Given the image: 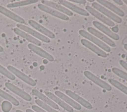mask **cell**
I'll return each mask as SVG.
<instances>
[{"label":"cell","mask_w":127,"mask_h":112,"mask_svg":"<svg viewBox=\"0 0 127 112\" xmlns=\"http://www.w3.org/2000/svg\"><path fill=\"white\" fill-rule=\"evenodd\" d=\"M123 1L127 5V0H124Z\"/></svg>","instance_id":"cell-39"},{"label":"cell","mask_w":127,"mask_h":112,"mask_svg":"<svg viewBox=\"0 0 127 112\" xmlns=\"http://www.w3.org/2000/svg\"><path fill=\"white\" fill-rule=\"evenodd\" d=\"M28 47L31 50L33 51L34 53L39 55L40 56L47 59L49 61L52 62L54 60V58L52 55H51L50 54L47 52L46 51L42 49L39 46L30 43L28 44Z\"/></svg>","instance_id":"cell-16"},{"label":"cell","mask_w":127,"mask_h":112,"mask_svg":"<svg viewBox=\"0 0 127 112\" xmlns=\"http://www.w3.org/2000/svg\"><path fill=\"white\" fill-rule=\"evenodd\" d=\"M38 1V0H22V1H17V2L9 3L7 5V7L8 8L17 7H19V6H24V5H27L35 3Z\"/></svg>","instance_id":"cell-23"},{"label":"cell","mask_w":127,"mask_h":112,"mask_svg":"<svg viewBox=\"0 0 127 112\" xmlns=\"http://www.w3.org/2000/svg\"><path fill=\"white\" fill-rule=\"evenodd\" d=\"M97 2L100 3L101 5H103L104 7L105 6V7L110 9L111 11L115 12L118 15L121 17L124 16V12L111 2L104 0H97Z\"/></svg>","instance_id":"cell-22"},{"label":"cell","mask_w":127,"mask_h":112,"mask_svg":"<svg viewBox=\"0 0 127 112\" xmlns=\"http://www.w3.org/2000/svg\"><path fill=\"white\" fill-rule=\"evenodd\" d=\"M69 1L80 4H84L86 2V0H70Z\"/></svg>","instance_id":"cell-32"},{"label":"cell","mask_w":127,"mask_h":112,"mask_svg":"<svg viewBox=\"0 0 127 112\" xmlns=\"http://www.w3.org/2000/svg\"><path fill=\"white\" fill-rule=\"evenodd\" d=\"M112 71L117 76L125 79L127 81V73H125L124 71L116 67L113 68L112 69Z\"/></svg>","instance_id":"cell-28"},{"label":"cell","mask_w":127,"mask_h":112,"mask_svg":"<svg viewBox=\"0 0 127 112\" xmlns=\"http://www.w3.org/2000/svg\"><path fill=\"white\" fill-rule=\"evenodd\" d=\"M65 93L70 97L72 98L73 100L79 103L80 104L82 105L85 108L88 109H92L93 107L91 105V104L84 99L83 98L80 97V96L78 95L76 93H74L73 92L69 90H65Z\"/></svg>","instance_id":"cell-18"},{"label":"cell","mask_w":127,"mask_h":112,"mask_svg":"<svg viewBox=\"0 0 127 112\" xmlns=\"http://www.w3.org/2000/svg\"><path fill=\"white\" fill-rule=\"evenodd\" d=\"M91 5L94 9H96L98 11L100 12L101 13L104 14L105 16H107L108 18L111 20H112L118 23H120L122 22V20L120 17H119L117 15L114 14L111 11L109 10L108 9H106L105 7L99 4L98 2H93L91 4Z\"/></svg>","instance_id":"cell-2"},{"label":"cell","mask_w":127,"mask_h":112,"mask_svg":"<svg viewBox=\"0 0 127 112\" xmlns=\"http://www.w3.org/2000/svg\"><path fill=\"white\" fill-rule=\"evenodd\" d=\"M28 23L31 26H32L33 28H34L35 29L38 31L42 34L45 35V36H46L47 37L51 38H54L55 37V35L53 32H52L47 28H45L44 26H42L37 22L32 19H30L28 20Z\"/></svg>","instance_id":"cell-14"},{"label":"cell","mask_w":127,"mask_h":112,"mask_svg":"<svg viewBox=\"0 0 127 112\" xmlns=\"http://www.w3.org/2000/svg\"><path fill=\"white\" fill-rule=\"evenodd\" d=\"M7 69L13 75H14L15 76H17V77L21 79L24 82H26L27 84L32 86H34L36 85V82L33 79H32L31 78L27 76L26 75L21 72L17 69L15 68V67L11 65H8L7 67Z\"/></svg>","instance_id":"cell-3"},{"label":"cell","mask_w":127,"mask_h":112,"mask_svg":"<svg viewBox=\"0 0 127 112\" xmlns=\"http://www.w3.org/2000/svg\"><path fill=\"white\" fill-rule=\"evenodd\" d=\"M41 2L43 4L45 5L48 7H50L52 8H53L56 10H58V11L60 12H63V14L66 15H68L70 16H71L73 15V13L70 11L69 9H67L64 6L58 4L56 2H54L51 1H49V0H41Z\"/></svg>","instance_id":"cell-8"},{"label":"cell","mask_w":127,"mask_h":112,"mask_svg":"<svg viewBox=\"0 0 127 112\" xmlns=\"http://www.w3.org/2000/svg\"><path fill=\"white\" fill-rule=\"evenodd\" d=\"M124 48L127 51V43H126V44H124Z\"/></svg>","instance_id":"cell-36"},{"label":"cell","mask_w":127,"mask_h":112,"mask_svg":"<svg viewBox=\"0 0 127 112\" xmlns=\"http://www.w3.org/2000/svg\"><path fill=\"white\" fill-rule=\"evenodd\" d=\"M0 13L19 24H23L25 23V20L23 18L1 5H0Z\"/></svg>","instance_id":"cell-20"},{"label":"cell","mask_w":127,"mask_h":112,"mask_svg":"<svg viewBox=\"0 0 127 112\" xmlns=\"http://www.w3.org/2000/svg\"><path fill=\"white\" fill-rule=\"evenodd\" d=\"M38 7L39 9L41 10L42 11H43L47 13H49V14L53 15L55 17H56L59 19L65 20V21H68L69 20V17L63 14V13H61L53 8H52L50 7H48L45 5L43 4L42 3H39L38 4Z\"/></svg>","instance_id":"cell-7"},{"label":"cell","mask_w":127,"mask_h":112,"mask_svg":"<svg viewBox=\"0 0 127 112\" xmlns=\"http://www.w3.org/2000/svg\"><path fill=\"white\" fill-rule=\"evenodd\" d=\"M80 41L83 46L87 47V48L94 52L98 56L103 58H106L107 57V54L105 51L102 50L101 48H99L95 45L93 44L92 42H90L89 41L86 40V39L83 38L81 39Z\"/></svg>","instance_id":"cell-13"},{"label":"cell","mask_w":127,"mask_h":112,"mask_svg":"<svg viewBox=\"0 0 127 112\" xmlns=\"http://www.w3.org/2000/svg\"><path fill=\"white\" fill-rule=\"evenodd\" d=\"M84 75L87 78H88L89 80H90L101 88L107 91H111L112 90V87L109 84H108L105 81L101 80L91 72L88 71H85L84 72Z\"/></svg>","instance_id":"cell-6"},{"label":"cell","mask_w":127,"mask_h":112,"mask_svg":"<svg viewBox=\"0 0 127 112\" xmlns=\"http://www.w3.org/2000/svg\"><path fill=\"white\" fill-rule=\"evenodd\" d=\"M92 24L96 28L100 30L101 32L112 39L115 40H118L120 39V36L118 34L113 32V31H111L109 28L100 22H98L97 21H93L92 22Z\"/></svg>","instance_id":"cell-10"},{"label":"cell","mask_w":127,"mask_h":112,"mask_svg":"<svg viewBox=\"0 0 127 112\" xmlns=\"http://www.w3.org/2000/svg\"><path fill=\"white\" fill-rule=\"evenodd\" d=\"M3 48L0 45V52H3Z\"/></svg>","instance_id":"cell-37"},{"label":"cell","mask_w":127,"mask_h":112,"mask_svg":"<svg viewBox=\"0 0 127 112\" xmlns=\"http://www.w3.org/2000/svg\"><path fill=\"white\" fill-rule=\"evenodd\" d=\"M12 108V104L7 101H3L1 104V109L3 112H9Z\"/></svg>","instance_id":"cell-29"},{"label":"cell","mask_w":127,"mask_h":112,"mask_svg":"<svg viewBox=\"0 0 127 112\" xmlns=\"http://www.w3.org/2000/svg\"><path fill=\"white\" fill-rule=\"evenodd\" d=\"M35 103L39 105L40 107L47 111L48 112H59L57 111H56L55 109L53 108L51 106H49L48 105L45 104V103L43 102L41 100L39 99H36L35 100Z\"/></svg>","instance_id":"cell-26"},{"label":"cell","mask_w":127,"mask_h":112,"mask_svg":"<svg viewBox=\"0 0 127 112\" xmlns=\"http://www.w3.org/2000/svg\"><path fill=\"white\" fill-rule=\"evenodd\" d=\"M55 93L57 97H59L64 102L67 103L68 104V105L72 106L75 109L77 110H80L81 109V106L79 104H78L76 102L74 101L73 99H71L68 96L65 95L64 93H62V92L57 90L55 92Z\"/></svg>","instance_id":"cell-19"},{"label":"cell","mask_w":127,"mask_h":112,"mask_svg":"<svg viewBox=\"0 0 127 112\" xmlns=\"http://www.w3.org/2000/svg\"><path fill=\"white\" fill-rule=\"evenodd\" d=\"M59 2L60 4L65 6V7L68 8L69 9H70L74 12L83 15L85 16H89V13L85 10L73 4L71 2H70L66 0H59Z\"/></svg>","instance_id":"cell-11"},{"label":"cell","mask_w":127,"mask_h":112,"mask_svg":"<svg viewBox=\"0 0 127 112\" xmlns=\"http://www.w3.org/2000/svg\"><path fill=\"white\" fill-rule=\"evenodd\" d=\"M87 30L90 34H91V35L92 34L93 36H94L96 37L99 38L100 39L102 40L103 42H105L109 46L111 47L116 46L115 43L112 39L109 38L105 35L101 33L100 32L97 30L96 29L92 27H89L87 28Z\"/></svg>","instance_id":"cell-12"},{"label":"cell","mask_w":127,"mask_h":112,"mask_svg":"<svg viewBox=\"0 0 127 112\" xmlns=\"http://www.w3.org/2000/svg\"><path fill=\"white\" fill-rule=\"evenodd\" d=\"M115 2H116V3H117V4H118L119 5H123V3H124V2H123V1H122V0H113Z\"/></svg>","instance_id":"cell-34"},{"label":"cell","mask_w":127,"mask_h":112,"mask_svg":"<svg viewBox=\"0 0 127 112\" xmlns=\"http://www.w3.org/2000/svg\"><path fill=\"white\" fill-rule=\"evenodd\" d=\"M32 92L35 96H37L40 100H41L43 102L48 105L49 106H51V107H52L55 109H59V106L57 104H56L54 102H53L47 96H45V95H44L43 94L39 92L38 90H37V89H33L32 90Z\"/></svg>","instance_id":"cell-21"},{"label":"cell","mask_w":127,"mask_h":112,"mask_svg":"<svg viewBox=\"0 0 127 112\" xmlns=\"http://www.w3.org/2000/svg\"><path fill=\"white\" fill-rule=\"evenodd\" d=\"M13 31L16 34L18 35V36H20L21 37L25 38L27 40L31 42V43H32V44L36 45L38 46H41L42 44V43L40 40H39L38 39H37L36 38H34V37H33L29 34H28V33L23 31L22 30L18 29V28H14L13 29Z\"/></svg>","instance_id":"cell-17"},{"label":"cell","mask_w":127,"mask_h":112,"mask_svg":"<svg viewBox=\"0 0 127 112\" xmlns=\"http://www.w3.org/2000/svg\"><path fill=\"white\" fill-rule=\"evenodd\" d=\"M79 34H80V36L88 39L89 41H91V42H93L105 51L107 52H109L111 51L110 47L108 45H107L105 43L102 42L98 38L94 37L91 34L88 33L87 32L85 31V30H80L79 31Z\"/></svg>","instance_id":"cell-1"},{"label":"cell","mask_w":127,"mask_h":112,"mask_svg":"<svg viewBox=\"0 0 127 112\" xmlns=\"http://www.w3.org/2000/svg\"><path fill=\"white\" fill-rule=\"evenodd\" d=\"M45 93L46 95L48 98H49L53 102H55V103L58 104L64 109L66 111H67L68 112H73V109L71 107H70L68 104H66L65 102H64L63 100H62L61 99H60L59 97H57V96L55 95L52 92H51L50 91H45Z\"/></svg>","instance_id":"cell-15"},{"label":"cell","mask_w":127,"mask_h":112,"mask_svg":"<svg viewBox=\"0 0 127 112\" xmlns=\"http://www.w3.org/2000/svg\"><path fill=\"white\" fill-rule=\"evenodd\" d=\"M112 31H113V32H114V33H117L118 31H119V28L117 26H114L112 28Z\"/></svg>","instance_id":"cell-33"},{"label":"cell","mask_w":127,"mask_h":112,"mask_svg":"<svg viewBox=\"0 0 127 112\" xmlns=\"http://www.w3.org/2000/svg\"><path fill=\"white\" fill-rule=\"evenodd\" d=\"M5 85L7 88H8L9 90L16 94L24 100L27 101H30L32 100V97L31 96L28 94L27 93L25 92L23 90H21L19 88L17 87L15 85L12 84L10 82H6L5 83Z\"/></svg>","instance_id":"cell-9"},{"label":"cell","mask_w":127,"mask_h":112,"mask_svg":"<svg viewBox=\"0 0 127 112\" xmlns=\"http://www.w3.org/2000/svg\"><path fill=\"white\" fill-rule=\"evenodd\" d=\"M85 9L89 14L97 18L98 19H99L104 23L106 24L108 26L110 27H114L115 23L113 22V21L109 19L108 18L106 17L105 16L100 13L96 9H94L92 7L89 5H86L85 6Z\"/></svg>","instance_id":"cell-5"},{"label":"cell","mask_w":127,"mask_h":112,"mask_svg":"<svg viewBox=\"0 0 127 112\" xmlns=\"http://www.w3.org/2000/svg\"><path fill=\"white\" fill-rule=\"evenodd\" d=\"M16 26L18 29L29 34L31 36H34L35 37L38 38V39L42 40V41H43L44 42L49 43L51 41L50 38H48V37H47L46 36H45L42 34H41L40 33L36 31L35 30H34L31 29L30 28H29L23 24L17 23L16 24Z\"/></svg>","instance_id":"cell-4"},{"label":"cell","mask_w":127,"mask_h":112,"mask_svg":"<svg viewBox=\"0 0 127 112\" xmlns=\"http://www.w3.org/2000/svg\"><path fill=\"white\" fill-rule=\"evenodd\" d=\"M88 1H89V2H94V0H88Z\"/></svg>","instance_id":"cell-40"},{"label":"cell","mask_w":127,"mask_h":112,"mask_svg":"<svg viewBox=\"0 0 127 112\" xmlns=\"http://www.w3.org/2000/svg\"><path fill=\"white\" fill-rule=\"evenodd\" d=\"M32 109L36 112H47L46 111L42 109V108H41L39 107L36 106V105L32 106Z\"/></svg>","instance_id":"cell-30"},{"label":"cell","mask_w":127,"mask_h":112,"mask_svg":"<svg viewBox=\"0 0 127 112\" xmlns=\"http://www.w3.org/2000/svg\"><path fill=\"white\" fill-rule=\"evenodd\" d=\"M26 112H35L33 111H32V110L31 109H27L26 110Z\"/></svg>","instance_id":"cell-35"},{"label":"cell","mask_w":127,"mask_h":112,"mask_svg":"<svg viewBox=\"0 0 127 112\" xmlns=\"http://www.w3.org/2000/svg\"><path fill=\"white\" fill-rule=\"evenodd\" d=\"M119 63L126 71H127V63L126 62L121 60L119 61Z\"/></svg>","instance_id":"cell-31"},{"label":"cell","mask_w":127,"mask_h":112,"mask_svg":"<svg viewBox=\"0 0 127 112\" xmlns=\"http://www.w3.org/2000/svg\"><path fill=\"white\" fill-rule=\"evenodd\" d=\"M0 96L2 98L5 99V100L11 102L14 106H17L19 105V102L14 97H13L10 95L8 94L6 92H4L2 90L0 89Z\"/></svg>","instance_id":"cell-24"},{"label":"cell","mask_w":127,"mask_h":112,"mask_svg":"<svg viewBox=\"0 0 127 112\" xmlns=\"http://www.w3.org/2000/svg\"><path fill=\"white\" fill-rule=\"evenodd\" d=\"M109 82L114 87L127 95V87L123 84L122 83H120V82L118 81L117 80L113 79V78H109L108 79Z\"/></svg>","instance_id":"cell-25"},{"label":"cell","mask_w":127,"mask_h":112,"mask_svg":"<svg viewBox=\"0 0 127 112\" xmlns=\"http://www.w3.org/2000/svg\"><path fill=\"white\" fill-rule=\"evenodd\" d=\"M126 60H127V57H126Z\"/></svg>","instance_id":"cell-41"},{"label":"cell","mask_w":127,"mask_h":112,"mask_svg":"<svg viewBox=\"0 0 127 112\" xmlns=\"http://www.w3.org/2000/svg\"><path fill=\"white\" fill-rule=\"evenodd\" d=\"M0 73L11 80H13L15 79V76L1 65H0Z\"/></svg>","instance_id":"cell-27"},{"label":"cell","mask_w":127,"mask_h":112,"mask_svg":"<svg viewBox=\"0 0 127 112\" xmlns=\"http://www.w3.org/2000/svg\"><path fill=\"white\" fill-rule=\"evenodd\" d=\"M15 112H22V111H20V110H16Z\"/></svg>","instance_id":"cell-38"}]
</instances>
